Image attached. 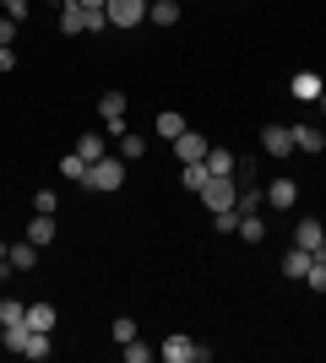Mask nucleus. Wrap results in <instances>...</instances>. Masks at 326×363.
Here are the masks:
<instances>
[{
  "label": "nucleus",
  "mask_w": 326,
  "mask_h": 363,
  "mask_svg": "<svg viewBox=\"0 0 326 363\" xmlns=\"http://www.w3.org/2000/svg\"><path fill=\"white\" fill-rule=\"evenodd\" d=\"M163 363H207L212 358V352L202 347V342H196V336H185V331H174V336H163Z\"/></svg>",
  "instance_id": "obj_1"
},
{
  "label": "nucleus",
  "mask_w": 326,
  "mask_h": 363,
  "mask_svg": "<svg viewBox=\"0 0 326 363\" xmlns=\"http://www.w3.org/2000/svg\"><path fill=\"white\" fill-rule=\"evenodd\" d=\"M120 184H125V163L120 157H98V163L87 168V190H104L109 196V190H120Z\"/></svg>",
  "instance_id": "obj_2"
},
{
  "label": "nucleus",
  "mask_w": 326,
  "mask_h": 363,
  "mask_svg": "<svg viewBox=\"0 0 326 363\" xmlns=\"http://www.w3.org/2000/svg\"><path fill=\"white\" fill-rule=\"evenodd\" d=\"M147 6H153V0H109L104 6V16H109V28H136V22H147Z\"/></svg>",
  "instance_id": "obj_3"
},
{
  "label": "nucleus",
  "mask_w": 326,
  "mask_h": 363,
  "mask_svg": "<svg viewBox=\"0 0 326 363\" xmlns=\"http://www.w3.org/2000/svg\"><path fill=\"white\" fill-rule=\"evenodd\" d=\"M98 114H104V136H125V92H104Z\"/></svg>",
  "instance_id": "obj_4"
},
{
  "label": "nucleus",
  "mask_w": 326,
  "mask_h": 363,
  "mask_svg": "<svg viewBox=\"0 0 326 363\" xmlns=\"http://www.w3.org/2000/svg\"><path fill=\"white\" fill-rule=\"evenodd\" d=\"M294 244H299V250H310V255H321V250H326L321 217H299V223H294Z\"/></svg>",
  "instance_id": "obj_5"
},
{
  "label": "nucleus",
  "mask_w": 326,
  "mask_h": 363,
  "mask_svg": "<svg viewBox=\"0 0 326 363\" xmlns=\"http://www.w3.org/2000/svg\"><path fill=\"white\" fill-rule=\"evenodd\" d=\"M261 147H266V157H288L294 152V125H266Z\"/></svg>",
  "instance_id": "obj_6"
},
{
  "label": "nucleus",
  "mask_w": 326,
  "mask_h": 363,
  "mask_svg": "<svg viewBox=\"0 0 326 363\" xmlns=\"http://www.w3.org/2000/svg\"><path fill=\"white\" fill-rule=\"evenodd\" d=\"M174 157H180V163H202L207 157V136L202 130H180V136H174Z\"/></svg>",
  "instance_id": "obj_7"
},
{
  "label": "nucleus",
  "mask_w": 326,
  "mask_h": 363,
  "mask_svg": "<svg viewBox=\"0 0 326 363\" xmlns=\"http://www.w3.org/2000/svg\"><path fill=\"white\" fill-rule=\"evenodd\" d=\"M321 87H326V82H321L315 71H294V82H288V92H294L299 104H315V98H321Z\"/></svg>",
  "instance_id": "obj_8"
},
{
  "label": "nucleus",
  "mask_w": 326,
  "mask_h": 363,
  "mask_svg": "<svg viewBox=\"0 0 326 363\" xmlns=\"http://www.w3.org/2000/svg\"><path fill=\"white\" fill-rule=\"evenodd\" d=\"M294 201H299V184H294V179H272V184H266V206H278V212H288Z\"/></svg>",
  "instance_id": "obj_9"
},
{
  "label": "nucleus",
  "mask_w": 326,
  "mask_h": 363,
  "mask_svg": "<svg viewBox=\"0 0 326 363\" xmlns=\"http://www.w3.org/2000/svg\"><path fill=\"white\" fill-rule=\"evenodd\" d=\"M60 33H87V6L82 0H60Z\"/></svg>",
  "instance_id": "obj_10"
},
{
  "label": "nucleus",
  "mask_w": 326,
  "mask_h": 363,
  "mask_svg": "<svg viewBox=\"0 0 326 363\" xmlns=\"http://www.w3.org/2000/svg\"><path fill=\"white\" fill-rule=\"evenodd\" d=\"M28 325H33V331H49V336H55L60 309H55V303H28Z\"/></svg>",
  "instance_id": "obj_11"
},
{
  "label": "nucleus",
  "mask_w": 326,
  "mask_h": 363,
  "mask_svg": "<svg viewBox=\"0 0 326 363\" xmlns=\"http://www.w3.org/2000/svg\"><path fill=\"white\" fill-rule=\"evenodd\" d=\"M294 147L315 157V152H326V130L321 125H294Z\"/></svg>",
  "instance_id": "obj_12"
},
{
  "label": "nucleus",
  "mask_w": 326,
  "mask_h": 363,
  "mask_svg": "<svg viewBox=\"0 0 326 363\" xmlns=\"http://www.w3.org/2000/svg\"><path fill=\"white\" fill-rule=\"evenodd\" d=\"M310 250H299V244H294V250H288V255H283V277H288V282H305V272H310Z\"/></svg>",
  "instance_id": "obj_13"
},
{
  "label": "nucleus",
  "mask_w": 326,
  "mask_h": 363,
  "mask_svg": "<svg viewBox=\"0 0 326 363\" xmlns=\"http://www.w3.org/2000/svg\"><path fill=\"white\" fill-rule=\"evenodd\" d=\"M6 260H11V272H33V266H38V244H33V239L11 244V250H6Z\"/></svg>",
  "instance_id": "obj_14"
},
{
  "label": "nucleus",
  "mask_w": 326,
  "mask_h": 363,
  "mask_svg": "<svg viewBox=\"0 0 326 363\" xmlns=\"http://www.w3.org/2000/svg\"><path fill=\"white\" fill-rule=\"evenodd\" d=\"M28 239L44 250V244H55V212H38V217H28Z\"/></svg>",
  "instance_id": "obj_15"
},
{
  "label": "nucleus",
  "mask_w": 326,
  "mask_h": 363,
  "mask_svg": "<svg viewBox=\"0 0 326 363\" xmlns=\"http://www.w3.org/2000/svg\"><path fill=\"white\" fill-rule=\"evenodd\" d=\"M49 352H55V342H49V331H33V325H28V347H22V358H33V363H44Z\"/></svg>",
  "instance_id": "obj_16"
},
{
  "label": "nucleus",
  "mask_w": 326,
  "mask_h": 363,
  "mask_svg": "<svg viewBox=\"0 0 326 363\" xmlns=\"http://www.w3.org/2000/svg\"><path fill=\"white\" fill-rule=\"evenodd\" d=\"M147 22H158V28H174V22H180V0H153V6H147Z\"/></svg>",
  "instance_id": "obj_17"
},
{
  "label": "nucleus",
  "mask_w": 326,
  "mask_h": 363,
  "mask_svg": "<svg viewBox=\"0 0 326 363\" xmlns=\"http://www.w3.org/2000/svg\"><path fill=\"white\" fill-rule=\"evenodd\" d=\"M87 168H93V163H87L82 152H65V157H60V174H65L71 184H87Z\"/></svg>",
  "instance_id": "obj_18"
},
{
  "label": "nucleus",
  "mask_w": 326,
  "mask_h": 363,
  "mask_svg": "<svg viewBox=\"0 0 326 363\" xmlns=\"http://www.w3.org/2000/svg\"><path fill=\"white\" fill-rule=\"evenodd\" d=\"M234 168H239V157L229 147H207V174H234Z\"/></svg>",
  "instance_id": "obj_19"
},
{
  "label": "nucleus",
  "mask_w": 326,
  "mask_h": 363,
  "mask_svg": "<svg viewBox=\"0 0 326 363\" xmlns=\"http://www.w3.org/2000/svg\"><path fill=\"white\" fill-rule=\"evenodd\" d=\"M77 152L87 157V163H98V157H109V141H104V130H87V136L77 141Z\"/></svg>",
  "instance_id": "obj_20"
},
{
  "label": "nucleus",
  "mask_w": 326,
  "mask_h": 363,
  "mask_svg": "<svg viewBox=\"0 0 326 363\" xmlns=\"http://www.w3.org/2000/svg\"><path fill=\"white\" fill-rule=\"evenodd\" d=\"M180 130H190V125H185V114H180V108H163V114H158V136H163V141H174Z\"/></svg>",
  "instance_id": "obj_21"
},
{
  "label": "nucleus",
  "mask_w": 326,
  "mask_h": 363,
  "mask_svg": "<svg viewBox=\"0 0 326 363\" xmlns=\"http://www.w3.org/2000/svg\"><path fill=\"white\" fill-rule=\"evenodd\" d=\"M22 320H28V298H0V331L22 325Z\"/></svg>",
  "instance_id": "obj_22"
},
{
  "label": "nucleus",
  "mask_w": 326,
  "mask_h": 363,
  "mask_svg": "<svg viewBox=\"0 0 326 363\" xmlns=\"http://www.w3.org/2000/svg\"><path fill=\"white\" fill-rule=\"evenodd\" d=\"M180 179H185V190H196V196H202V184L212 179V174H207V157H202V163H180Z\"/></svg>",
  "instance_id": "obj_23"
},
{
  "label": "nucleus",
  "mask_w": 326,
  "mask_h": 363,
  "mask_svg": "<svg viewBox=\"0 0 326 363\" xmlns=\"http://www.w3.org/2000/svg\"><path fill=\"white\" fill-rule=\"evenodd\" d=\"M114 141H120V157H125V163H136V157H147V141H141L136 130H125V136H114Z\"/></svg>",
  "instance_id": "obj_24"
},
{
  "label": "nucleus",
  "mask_w": 326,
  "mask_h": 363,
  "mask_svg": "<svg viewBox=\"0 0 326 363\" xmlns=\"http://www.w3.org/2000/svg\"><path fill=\"white\" fill-rule=\"evenodd\" d=\"M305 288H310V293H326V250L310 260V272H305Z\"/></svg>",
  "instance_id": "obj_25"
},
{
  "label": "nucleus",
  "mask_w": 326,
  "mask_h": 363,
  "mask_svg": "<svg viewBox=\"0 0 326 363\" xmlns=\"http://www.w3.org/2000/svg\"><path fill=\"white\" fill-rule=\"evenodd\" d=\"M239 239H245V244H261V239H266V223H261L256 212H250V217H239Z\"/></svg>",
  "instance_id": "obj_26"
},
{
  "label": "nucleus",
  "mask_w": 326,
  "mask_h": 363,
  "mask_svg": "<svg viewBox=\"0 0 326 363\" xmlns=\"http://www.w3.org/2000/svg\"><path fill=\"white\" fill-rule=\"evenodd\" d=\"M125 363H147V358H158V347H147V342H141V336H131V342H125Z\"/></svg>",
  "instance_id": "obj_27"
},
{
  "label": "nucleus",
  "mask_w": 326,
  "mask_h": 363,
  "mask_svg": "<svg viewBox=\"0 0 326 363\" xmlns=\"http://www.w3.org/2000/svg\"><path fill=\"white\" fill-rule=\"evenodd\" d=\"M0 11L11 16V22H28V16H33V0H0Z\"/></svg>",
  "instance_id": "obj_28"
},
{
  "label": "nucleus",
  "mask_w": 326,
  "mask_h": 363,
  "mask_svg": "<svg viewBox=\"0 0 326 363\" xmlns=\"http://www.w3.org/2000/svg\"><path fill=\"white\" fill-rule=\"evenodd\" d=\"M109 336H114V342H120V347H125V342L136 336V320H131V315H120V320H114V325H109Z\"/></svg>",
  "instance_id": "obj_29"
},
{
  "label": "nucleus",
  "mask_w": 326,
  "mask_h": 363,
  "mask_svg": "<svg viewBox=\"0 0 326 363\" xmlns=\"http://www.w3.org/2000/svg\"><path fill=\"white\" fill-rule=\"evenodd\" d=\"M212 228L217 233H239V212H212Z\"/></svg>",
  "instance_id": "obj_30"
},
{
  "label": "nucleus",
  "mask_w": 326,
  "mask_h": 363,
  "mask_svg": "<svg viewBox=\"0 0 326 363\" xmlns=\"http://www.w3.org/2000/svg\"><path fill=\"white\" fill-rule=\"evenodd\" d=\"M55 206H60V196H55V190H38V196H33V212H55Z\"/></svg>",
  "instance_id": "obj_31"
},
{
  "label": "nucleus",
  "mask_w": 326,
  "mask_h": 363,
  "mask_svg": "<svg viewBox=\"0 0 326 363\" xmlns=\"http://www.w3.org/2000/svg\"><path fill=\"white\" fill-rule=\"evenodd\" d=\"M0 71H16V49L11 44H0Z\"/></svg>",
  "instance_id": "obj_32"
},
{
  "label": "nucleus",
  "mask_w": 326,
  "mask_h": 363,
  "mask_svg": "<svg viewBox=\"0 0 326 363\" xmlns=\"http://www.w3.org/2000/svg\"><path fill=\"white\" fill-rule=\"evenodd\" d=\"M11 38H16V22H11V16H0V44H11Z\"/></svg>",
  "instance_id": "obj_33"
},
{
  "label": "nucleus",
  "mask_w": 326,
  "mask_h": 363,
  "mask_svg": "<svg viewBox=\"0 0 326 363\" xmlns=\"http://www.w3.org/2000/svg\"><path fill=\"white\" fill-rule=\"evenodd\" d=\"M82 6H93V11H104V6H109V0H82Z\"/></svg>",
  "instance_id": "obj_34"
},
{
  "label": "nucleus",
  "mask_w": 326,
  "mask_h": 363,
  "mask_svg": "<svg viewBox=\"0 0 326 363\" xmlns=\"http://www.w3.org/2000/svg\"><path fill=\"white\" fill-rule=\"evenodd\" d=\"M315 108H321V114H326V87H321V98H315Z\"/></svg>",
  "instance_id": "obj_35"
},
{
  "label": "nucleus",
  "mask_w": 326,
  "mask_h": 363,
  "mask_svg": "<svg viewBox=\"0 0 326 363\" xmlns=\"http://www.w3.org/2000/svg\"><path fill=\"white\" fill-rule=\"evenodd\" d=\"M0 260H6V244H0Z\"/></svg>",
  "instance_id": "obj_36"
}]
</instances>
